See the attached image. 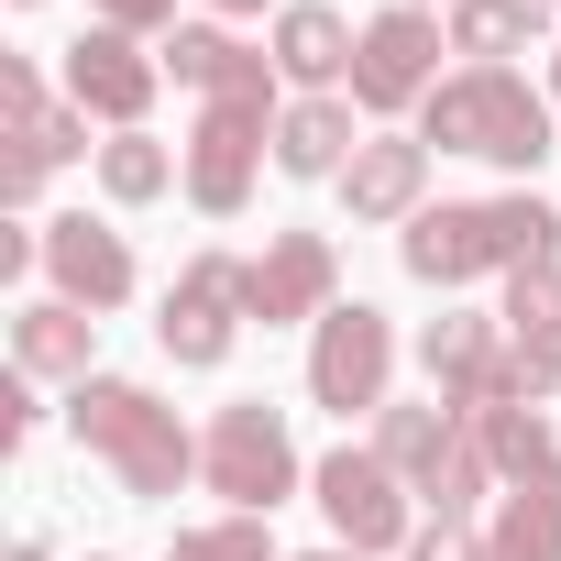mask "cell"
I'll list each match as a JSON object with an SVG mask.
<instances>
[{"label": "cell", "instance_id": "cell-1", "mask_svg": "<svg viewBox=\"0 0 561 561\" xmlns=\"http://www.w3.org/2000/svg\"><path fill=\"white\" fill-rule=\"evenodd\" d=\"M419 144L484 154V165H506V176H539V165H550V100H539L517 67H451V78L430 89V111H419Z\"/></svg>", "mask_w": 561, "mask_h": 561}, {"label": "cell", "instance_id": "cell-2", "mask_svg": "<svg viewBox=\"0 0 561 561\" xmlns=\"http://www.w3.org/2000/svg\"><path fill=\"white\" fill-rule=\"evenodd\" d=\"M67 430L122 473V495H176V484L198 473V440H187L176 408H165L154 386H133V375H89V386L67 397Z\"/></svg>", "mask_w": 561, "mask_h": 561}, {"label": "cell", "instance_id": "cell-3", "mask_svg": "<svg viewBox=\"0 0 561 561\" xmlns=\"http://www.w3.org/2000/svg\"><path fill=\"white\" fill-rule=\"evenodd\" d=\"M198 473L209 495H231V517H275L298 495V440H287V408H264V397H231L198 440Z\"/></svg>", "mask_w": 561, "mask_h": 561}, {"label": "cell", "instance_id": "cell-4", "mask_svg": "<svg viewBox=\"0 0 561 561\" xmlns=\"http://www.w3.org/2000/svg\"><path fill=\"white\" fill-rule=\"evenodd\" d=\"M309 495H320L331 539H342V550H364V561H375V550H408V539H419V506H408V473H397V462H386L375 440H364V451L342 440V451H331V462L309 473Z\"/></svg>", "mask_w": 561, "mask_h": 561}, {"label": "cell", "instance_id": "cell-5", "mask_svg": "<svg viewBox=\"0 0 561 561\" xmlns=\"http://www.w3.org/2000/svg\"><path fill=\"white\" fill-rule=\"evenodd\" d=\"M242 320H253V264H242V253H187V275L165 287L154 342H165V364L209 375V364H231V331H242Z\"/></svg>", "mask_w": 561, "mask_h": 561}, {"label": "cell", "instance_id": "cell-6", "mask_svg": "<svg viewBox=\"0 0 561 561\" xmlns=\"http://www.w3.org/2000/svg\"><path fill=\"white\" fill-rule=\"evenodd\" d=\"M386 386H397V320L364 309V298H342V309L309 331V397H320L331 419H375Z\"/></svg>", "mask_w": 561, "mask_h": 561}, {"label": "cell", "instance_id": "cell-7", "mask_svg": "<svg viewBox=\"0 0 561 561\" xmlns=\"http://www.w3.org/2000/svg\"><path fill=\"white\" fill-rule=\"evenodd\" d=\"M430 89H440V23L397 0V12H375L364 45H353V111L397 122V111H430Z\"/></svg>", "mask_w": 561, "mask_h": 561}, {"label": "cell", "instance_id": "cell-8", "mask_svg": "<svg viewBox=\"0 0 561 561\" xmlns=\"http://www.w3.org/2000/svg\"><path fill=\"white\" fill-rule=\"evenodd\" d=\"M275 122H287V111H264V100H209V111H198V133H187V198H198L209 220H231V209L253 198Z\"/></svg>", "mask_w": 561, "mask_h": 561}, {"label": "cell", "instance_id": "cell-9", "mask_svg": "<svg viewBox=\"0 0 561 561\" xmlns=\"http://www.w3.org/2000/svg\"><path fill=\"white\" fill-rule=\"evenodd\" d=\"M154 89H165V56H144L133 34L89 23V34L67 45V111H89V122H111V133H144Z\"/></svg>", "mask_w": 561, "mask_h": 561}, {"label": "cell", "instance_id": "cell-10", "mask_svg": "<svg viewBox=\"0 0 561 561\" xmlns=\"http://www.w3.org/2000/svg\"><path fill=\"white\" fill-rule=\"evenodd\" d=\"M397 264L419 287H473V275H506V231H495V198H440L397 231Z\"/></svg>", "mask_w": 561, "mask_h": 561}, {"label": "cell", "instance_id": "cell-11", "mask_svg": "<svg viewBox=\"0 0 561 561\" xmlns=\"http://www.w3.org/2000/svg\"><path fill=\"white\" fill-rule=\"evenodd\" d=\"M331 287H342V264H331V242H320V231H275V242L253 253V320H264V331H287V320H309V331H320V320L342 309Z\"/></svg>", "mask_w": 561, "mask_h": 561}, {"label": "cell", "instance_id": "cell-12", "mask_svg": "<svg viewBox=\"0 0 561 561\" xmlns=\"http://www.w3.org/2000/svg\"><path fill=\"white\" fill-rule=\"evenodd\" d=\"M45 275H56V298L67 309H122L133 298V242L111 231V220H89V209H67V220H45Z\"/></svg>", "mask_w": 561, "mask_h": 561}, {"label": "cell", "instance_id": "cell-13", "mask_svg": "<svg viewBox=\"0 0 561 561\" xmlns=\"http://www.w3.org/2000/svg\"><path fill=\"white\" fill-rule=\"evenodd\" d=\"M353 23L342 12H320V0H287V12H275V34H264V56H275V78L287 89H309V100H342L353 89Z\"/></svg>", "mask_w": 561, "mask_h": 561}, {"label": "cell", "instance_id": "cell-14", "mask_svg": "<svg viewBox=\"0 0 561 561\" xmlns=\"http://www.w3.org/2000/svg\"><path fill=\"white\" fill-rule=\"evenodd\" d=\"M165 78H187L198 100H264V111H275V89H287L275 56H253V45L220 34V23H176V34H165Z\"/></svg>", "mask_w": 561, "mask_h": 561}, {"label": "cell", "instance_id": "cell-15", "mask_svg": "<svg viewBox=\"0 0 561 561\" xmlns=\"http://www.w3.org/2000/svg\"><path fill=\"white\" fill-rule=\"evenodd\" d=\"M342 209H353V220H419V209H430V144L375 133V144L342 165Z\"/></svg>", "mask_w": 561, "mask_h": 561}, {"label": "cell", "instance_id": "cell-16", "mask_svg": "<svg viewBox=\"0 0 561 561\" xmlns=\"http://www.w3.org/2000/svg\"><path fill=\"white\" fill-rule=\"evenodd\" d=\"M89 353H100V320L67 309V298H23L12 309V375H67L89 386Z\"/></svg>", "mask_w": 561, "mask_h": 561}, {"label": "cell", "instance_id": "cell-17", "mask_svg": "<svg viewBox=\"0 0 561 561\" xmlns=\"http://www.w3.org/2000/svg\"><path fill=\"white\" fill-rule=\"evenodd\" d=\"M419 364H430V397L473 408L484 375L506 364V320H430V331H419Z\"/></svg>", "mask_w": 561, "mask_h": 561}, {"label": "cell", "instance_id": "cell-18", "mask_svg": "<svg viewBox=\"0 0 561 561\" xmlns=\"http://www.w3.org/2000/svg\"><path fill=\"white\" fill-rule=\"evenodd\" d=\"M353 154H364L353 100H287V122H275V165L287 176H342Z\"/></svg>", "mask_w": 561, "mask_h": 561}, {"label": "cell", "instance_id": "cell-19", "mask_svg": "<svg viewBox=\"0 0 561 561\" xmlns=\"http://www.w3.org/2000/svg\"><path fill=\"white\" fill-rule=\"evenodd\" d=\"M451 440H462V408H451V397H419V408H397V397H386V408H375V451H386L408 484H430Z\"/></svg>", "mask_w": 561, "mask_h": 561}, {"label": "cell", "instance_id": "cell-20", "mask_svg": "<svg viewBox=\"0 0 561 561\" xmlns=\"http://www.w3.org/2000/svg\"><path fill=\"white\" fill-rule=\"evenodd\" d=\"M462 430L484 440L495 484H539V473L561 462V440H550V408H462Z\"/></svg>", "mask_w": 561, "mask_h": 561}, {"label": "cell", "instance_id": "cell-21", "mask_svg": "<svg viewBox=\"0 0 561 561\" xmlns=\"http://www.w3.org/2000/svg\"><path fill=\"white\" fill-rule=\"evenodd\" d=\"M176 176H187V154H165L154 133H111V144H100V187H111L122 209H144V198H165Z\"/></svg>", "mask_w": 561, "mask_h": 561}, {"label": "cell", "instance_id": "cell-22", "mask_svg": "<svg viewBox=\"0 0 561 561\" xmlns=\"http://www.w3.org/2000/svg\"><path fill=\"white\" fill-rule=\"evenodd\" d=\"M528 34H539L528 0H451V56H473V67H506Z\"/></svg>", "mask_w": 561, "mask_h": 561}, {"label": "cell", "instance_id": "cell-23", "mask_svg": "<svg viewBox=\"0 0 561 561\" xmlns=\"http://www.w3.org/2000/svg\"><path fill=\"white\" fill-rule=\"evenodd\" d=\"M506 342H539V353H561V264H528V275H506Z\"/></svg>", "mask_w": 561, "mask_h": 561}, {"label": "cell", "instance_id": "cell-24", "mask_svg": "<svg viewBox=\"0 0 561 561\" xmlns=\"http://www.w3.org/2000/svg\"><path fill=\"white\" fill-rule=\"evenodd\" d=\"M484 561H561V517L517 484V495L495 506V528H484Z\"/></svg>", "mask_w": 561, "mask_h": 561}, {"label": "cell", "instance_id": "cell-25", "mask_svg": "<svg viewBox=\"0 0 561 561\" xmlns=\"http://www.w3.org/2000/svg\"><path fill=\"white\" fill-rule=\"evenodd\" d=\"M484 484H495V462H484V440L462 430V440L440 451V473H430L419 495H430V517H462V528H473V506H484Z\"/></svg>", "mask_w": 561, "mask_h": 561}, {"label": "cell", "instance_id": "cell-26", "mask_svg": "<svg viewBox=\"0 0 561 561\" xmlns=\"http://www.w3.org/2000/svg\"><path fill=\"white\" fill-rule=\"evenodd\" d=\"M165 561H275V528L264 517H209V528H176Z\"/></svg>", "mask_w": 561, "mask_h": 561}, {"label": "cell", "instance_id": "cell-27", "mask_svg": "<svg viewBox=\"0 0 561 561\" xmlns=\"http://www.w3.org/2000/svg\"><path fill=\"white\" fill-rule=\"evenodd\" d=\"M12 154H23L34 176H56L67 154H89V111H34V122L12 133Z\"/></svg>", "mask_w": 561, "mask_h": 561}, {"label": "cell", "instance_id": "cell-28", "mask_svg": "<svg viewBox=\"0 0 561 561\" xmlns=\"http://www.w3.org/2000/svg\"><path fill=\"white\" fill-rule=\"evenodd\" d=\"M34 111H56V100H45V78H34L23 56H0V133H23Z\"/></svg>", "mask_w": 561, "mask_h": 561}, {"label": "cell", "instance_id": "cell-29", "mask_svg": "<svg viewBox=\"0 0 561 561\" xmlns=\"http://www.w3.org/2000/svg\"><path fill=\"white\" fill-rule=\"evenodd\" d=\"M408 561H484V539H473L462 517H419V539H408Z\"/></svg>", "mask_w": 561, "mask_h": 561}, {"label": "cell", "instance_id": "cell-30", "mask_svg": "<svg viewBox=\"0 0 561 561\" xmlns=\"http://www.w3.org/2000/svg\"><path fill=\"white\" fill-rule=\"evenodd\" d=\"M89 12H100L111 34H154V23H176V0H89Z\"/></svg>", "mask_w": 561, "mask_h": 561}, {"label": "cell", "instance_id": "cell-31", "mask_svg": "<svg viewBox=\"0 0 561 561\" xmlns=\"http://www.w3.org/2000/svg\"><path fill=\"white\" fill-rule=\"evenodd\" d=\"M34 419H45L34 408V375H12V386H0V440H34Z\"/></svg>", "mask_w": 561, "mask_h": 561}, {"label": "cell", "instance_id": "cell-32", "mask_svg": "<svg viewBox=\"0 0 561 561\" xmlns=\"http://www.w3.org/2000/svg\"><path fill=\"white\" fill-rule=\"evenodd\" d=\"M0 198H12V209H34V198H45V176H34L23 154H0Z\"/></svg>", "mask_w": 561, "mask_h": 561}, {"label": "cell", "instance_id": "cell-33", "mask_svg": "<svg viewBox=\"0 0 561 561\" xmlns=\"http://www.w3.org/2000/svg\"><path fill=\"white\" fill-rule=\"evenodd\" d=\"M209 12H220V23H242V12H275V0H209Z\"/></svg>", "mask_w": 561, "mask_h": 561}, {"label": "cell", "instance_id": "cell-34", "mask_svg": "<svg viewBox=\"0 0 561 561\" xmlns=\"http://www.w3.org/2000/svg\"><path fill=\"white\" fill-rule=\"evenodd\" d=\"M298 561H364V550H298Z\"/></svg>", "mask_w": 561, "mask_h": 561}, {"label": "cell", "instance_id": "cell-35", "mask_svg": "<svg viewBox=\"0 0 561 561\" xmlns=\"http://www.w3.org/2000/svg\"><path fill=\"white\" fill-rule=\"evenodd\" d=\"M528 12H539V23H561V0H528Z\"/></svg>", "mask_w": 561, "mask_h": 561}, {"label": "cell", "instance_id": "cell-36", "mask_svg": "<svg viewBox=\"0 0 561 561\" xmlns=\"http://www.w3.org/2000/svg\"><path fill=\"white\" fill-rule=\"evenodd\" d=\"M12 561H56V550H34V539H23V550H12Z\"/></svg>", "mask_w": 561, "mask_h": 561}, {"label": "cell", "instance_id": "cell-37", "mask_svg": "<svg viewBox=\"0 0 561 561\" xmlns=\"http://www.w3.org/2000/svg\"><path fill=\"white\" fill-rule=\"evenodd\" d=\"M550 100H561V56H550Z\"/></svg>", "mask_w": 561, "mask_h": 561}, {"label": "cell", "instance_id": "cell-38", "mask_svg": "<svg viewBox=\"0 0 561 561\" xmlns=\"http://www.w3.org/2000/svg\"><path fill=\"white\" fill-rule=\"evenodd\" d=\"M408 12H430V0H408Z\"/></svg>", "mask_w": 561, "mask_h": 561}]
</instances>
